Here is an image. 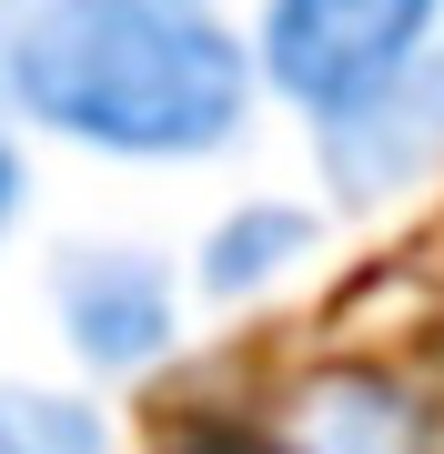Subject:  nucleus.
Returning a JSON list of instances; mask_svg holds the SVG:
<instances>
[{"instance_id":"obj_1","label":"nucleus","mask_w":444,"mask_h":454,"mask_svg":"<svg viewBox=\"0 0 444 454\" xmlns=\"http://www.w3.org/2000/svg\"><path fill=\"white\" fill-rule=\"evenodd\" d=\"M263 82L222 0H0V121L112 172L243 152Z\"/></svg>"},{"instance_id":"obj_2","label":"nucleus","mask_w":444,"mask_h":454,"mask_svg":"<svg viewBox=\"0 0 444 454\" xmlns=\"http://www.w3.org/2000/svg\"><path fill=\"white\" fill-rule=\"evenodd\" d=\"M253 82L303 131L344 121L354 101L394 91L414 61L444 51V0H253L243 20Z\"/></svg>"},{"instance_id":"obj_3","label":"nucleus","mask_w":444,"mask_h":454,"mask_svg":"<svg viewBox=\"0 0 444 454\" xmlns=\"http://www.w3.org/2000/svg\"><path fill=\"white\" fill-rule=\"evenodd\" d=\"M51 333L82 364V384H152L192 343V283L162 243L132 232H82L51 253Z\"/></svg>"},{"instance_id":"obj_4","label":"nucleus","mask_w":444,"mask_h":454,"mask_svg":"<svg viewBox=\"0 0 444 454\" xmlns=\"http://www.w3.org/2000/svg\"><path fill=\"white\" fill-rule=\"evenodd\" d=\"M434 162H444V51H434V61H414L394 91L354 101L344 121L313 131V172H323V192L344 202V212L404 202Z\"/></svg>"},{"instance_id":"obj_5","label":"nucleus","mask_w":444,"mask_h":454,"mask_svg":"<svg viewBox=\"0 0 444 454\" xmlns=\"http://www.w3.org/2000/svg\"><path fill=\"white\" fill-rule=\"evenodd\" d=\"M253 454H444V424L394 364H313Z\"/></svg>"},{"instance_id":"obj_6","label":"nucleus","mask_w":444,"mask_h":454,"mask_svg":"<svg viewBox=\"0 0 444 454\" xmlns=\"http://www.w3.org/2000/svg\"><path fill=\"white\" fill-rule=\"evenodd\" d=\"M313 253H323V212L313 202H293V192L222 202L213 223H202L192 262H182L192 313H253V303H273V293H293L313 273Z\"/></svg>"},{"instance_id":"obj_7","label":"nucleus","mask_w":444,"mask_h":454,"mask_svg":"<svg viewBox=\"0 0 444 454\" xmlns=\"http://www.w3.org/2000/svg\"><path fill=\"white\" fill-rule=\"evenodd\" d=\"M0 454H121V424L82 373H0Z\"/></svg>"},{"instance_id":"obj_8","label":"nucleus","mask_w":444,"mask_h":454,"mask_svg":"<svg viewBox=\"0 0 444 454\" xmlns=\"http://www.w3.org/2000/svg\"><path fill=\"white\" fill-rule=\"evenodd\" d=\"M20 212H31V142L0 121V243L20 232Z\"/></svg>"}]
</instances>
